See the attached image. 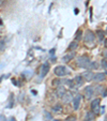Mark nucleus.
<instances>
[{"label": "nucleus", "instance_id": "obj_34", "mask_svg": "<svg viewBox=\"0 0 107 121\" xmlns=\"http://www.w3.org/2000/svg\"><path fill=\"white\" fill-rule=\"evenodd\" d=\"M105 47H107V41H105Z\"/></svg>", "mask_w": 107, "mask_h": 121}, {"label": "nucleus", "instance_id": "obj_8", "mask_svg": "<svg viewBox=\"0 0 107 121\" xmlns=\"http://www.w3.org/2000/svg\"><path fill=\"white\" fill-rule=\"evenodd\" d=\"M62 102L64 103V104H68V103H70L71 101L73 100V94L71 93V92H65L64 93V95L62 96Z\"/></svg>", "mask_w": 107, "mask_h": 121}, {"label": "nucleus", "instance_id": "obj_15", "mask_svg": "<svg viewBox=\"0 0 107 121\" xmlns=\"http://www.w3.org/2000/svg\"><path fill=\"white\" fill-rule=\"evenodd\" d=\"M62 110H63V108H62V106L60 105V104H56V105H55V106H52V108H51V112H56V114L62 112Z\"/></svg>", "mask_w": 107, "mask_h": 121}, {"label": "nucleus", "instance_id": "obj_14", "mask_svg": "<svg viewBox=\"0 0 107 121\" xmlns=\"http://www.w3.org/2000/svg\"><path fill=\"white\" fill-rule=\"evenodd\" d=\"M96 35H98V39L100 43H103V41L105 40V32L103 30H98L96 31Z\"/></svg>", "mask_w": 107, "mask_h": 121}, {"label": "nucleus", "instance_id": "obj_32", "mask_svg": "<svg viewBox=\"0 0 107 121\" xmlns=\"http://www.w3.org/2000/svg\"><path fill=\"white\" fill-rule=\"evenodd\" d=\"M104 57L107 59V50H106V52H104Z\"/></svg>", "mask_w": 107, "mask_h": 121}, {"label": "nucleus", "instance_id": "obj_28", "mask_svg": "<svg viewBox=\"0 0 107 121\" xmlns=\"http://www.w3.org/2000/svg\"><path fill=\"white\" fill-rule=\"evenodd\" d=\"M76 120V117L75 116H68L66 118V121H75Z\"/></svg>", "mask_w": 107, "mask_h": 121}, {"label": "nucleus", "instance_id": "obj_13", "mask_svg": "<svg viewBox=\"0 0 107 121\" xmlns=\"http://www.w3.org/2000/svg\"><path fill=\"white\" fill-rule=\"evenodd\" d=\"M105 79V74L104 73H98V74H94V77H93V80L96 82H103Z\"/></svg>", "mask_w": 107, "mask_h": 121}, {"label": "nucleus", "instance_id": "obj_2", "mask_svg": "<svg viewBox=\"0 0 107 121\" xmlns=\"http://www.w3.org/2000/svg\"><path fill=\"white\" fill-rule=\"evenodd\" d=\"M90 62H91L90 61V58L87 57V56H80V57H78L77 60H76L77 66H79V68H81V69H87Z\"/></svg>", "mask_w": 107, "mask_h": 121}, {"label": "nucleus", "instance_id": "obj_12", "mask_svg": "<svg viewBox=\"0 0 107 121\" xmlns=\"http://www.w3.org/2000/svg\"><path fill=\"white\" fill-rule=\"evenodd\" d=\"M73 80H74V84H75V87H77V88H79L82 85V82H84V78H82V76H76Z\"/></svg>", "mask_w": 107, "mask_h": 121}, {"label": "nucleus", "instance_id": "obj_18", "mask_svg": "<svg viewBox=\"0 0 107 121\" xmlns=\"http://www.w3.org/2000/svg\"><path fill=\"white\" fill-rule=\"evenodd\" d=\"M65 84L68 86V88L71 89H74L75 88V84H74V80L73 79H66L65 80Z\"/></svg>", "mask_w": 107, "mask_h": 121}, {"label": "nucleus", "instance_id": "obj_11", "mask_svg": "<svg viewBox=\"0 0 107 121\" xmlns=\"http://www.w3.org/2000/svg\"><path fill=\"white\" fill-rule=\"evenodd\" d=\"M65 88L63 87V86H61V85H59L57 87V96L58 98H62V96L64 95V93H65Z\"/></svg>", "mask_w": 107, "mask_h": 121}, {"label": "nucleus", "instance_id": "obj_27", "mask_svg": "<svg viewBox=\"0 0 107 121\" xmlns=\"http://www.w3.org/2000/svg\"><path fill=\"white\" fill-rule=\"evenodd\" d=\"M102 66H103V69H105L107 71V60L105 59V60H102Z\"/></svg>", "mask_w": 107, "mask_h": 121}, {"label": "nucleus", "instance_id": "obj_4", "mask_svg": "<svg viewBox=\"0 0 107 121\" xmlns=\"http://www.w3.org/2000/svg\"><path fill=\"white\" fill-rule=\"evenodd\" d=\"M48 72H49V63H47V62H44V63L41 65V69H40L39 77L40 78H44Z\"/></svg>", "mask_w": 107, "mask_h": 121}, {"label": "nucleus", "instance_id": "obj_3", "mask_svg": "<svg viewBox=\"0 0 107 121\" xmlns=\"http://www.w3.org/2000/svg\"><path fill=\"white\" fill-rule=\"evenodd\" d=\"M54 73L58 76V77H62V76H65L70 74V71L68 70V68L64 65H57L54 69Z\"/></svg>", "mask_w": 107, "mask_h": 121}, {"label": "nucleus", "instance_id": "obj_30", "mask_svg": "<svg viewBox=\"0 0 107 121\" xmlns=\"http://www.w3.org/2000/svg\"><path fill=\"white\" fill-rule=\"evenodd\" d=\"M74 13H75V14H78V13H79V10H78L77 8H76V9L74 10Z\"/></svg>", "mask_w": 107, "mask_h": 121}, {"label": "nucleus", "instance_id": "obj_5", "mask_svg": "<svg viewBox=\"0 0 107 121\" xmlns=\"http://www.w3.org/2000/svg\"><path fill=\"white\" fill-rule=\"evenodd\" d=\"M84 93H85V98H86L87 100H90L94 94V88L92 87V86H87V87L85 88Z\"/></svg>", "mask_w": 107, "mask_h": 121}, {"label": "nucleus", "instance_id": "obj_31", "mask_svg": "<svg viewBox=\"0 0 107 121\" xmlns=\"http://www.w3.org/2000/svg\"><path fill=\"white\" fill-rule=\"evenodd\" d=\"M55 54V49H51L50 50V55H54Z\"/></svg>", "mask_w": 107, "mask_h": 121}, {"label": "nucleus", "instance_id": "obj_16", "mask_svg": "<svg viewBox=\"0 0 107 121\" xmlns=\"http://www.w3.org/2000/svg\"><path fill=\"white\" fill-rule=\"evenodd\" d=\"M91 120H94V112L92 110L87 112L86 117H85V121H91Z\"/></svg>", "mask_w": 107, "mask_h": 121}, {"label": "nucleus", "instance_id": "obj_22", "mask_svg": "<svg viewBox=\"0 0 107 121\" xmlns=\"http://www.w3.org/2000/svg\"><path fill=\"white\" fill-rule=\"evenodd\" d=\"M44 116H45V119L46 120H48V121H51L52 120V116H51V114H49L48 112H44Z\"/></svg>", "mask_w": 107, "mask_h": 121}, {"label": "nucleus", "instance_id": "obj_19", "mask_svg": "<svg viewBox=\"0 0 107 121\" xmlns=\"http://www.w3.org/2000/svg\"><path fill=\"white\" fill-rule=\"evenodd\" d=\"M105 89H106V88H105L104 86H98V87H96V89L94 90V91H95L98 94H101V95H102V93L105 91Z\"/></svg>", "mask_w": 107, "mask_h": 121}, {"label": "nucleus", "instance_id": "obj_7", "mask_svg": "<svg viewBox=\"0 0 107 121\" xmlns=\"http://www.w3.org/2000/svg\"><path fill=\"white\" fill-rule=\"evenodd\" d=\"M100 103H101L100 99H95V100L92 101V103H91V109H92V112H93L94 114L100 112V107H101Z\"/></svg>", "mask_w": 107, "mask_h": 121}, {"label": "nucleus", "instance_id": "obj_20", "mask_svg": "<svg viewBox=\"0 0 107 121\" xmlns=\"http://www.w3.org/2000/svg\"><path fill=\"white\" fill-rule=\"evenodd\" d=\"M98 68V65L96 62H90L87 69H88V70H96Z\"/></svg>", "mask_w": 107, "mask_h": 121}, {"label": "nucleus", "instance_id": "obj_21", "mask_svg": "<svg viewBox=\"0 0 107 121\" xmlns=\"http://www.w3.org/2000/svg\"><path fill=\"white\" fill-rule=\"evenodd\" d=\"M81 34H82V31L80 29H78L77 31H76V34H75V39L77 40V42L80 40V38H81Z\"/></svg>", "mask_w": 107, "mask_h": 121}, {"label": "nucleus", "instance_id": "obj_17", "mask_svg": "<svg viewBox=\"0 0 107 121\" xmlns=\"http://www.w3.org/2000/svg\"><path fill=\"white\" fill-rule=\"evenodd\" d=\"M77 46H78V42H76V41L72 42V43L68 45V50H71V52H74L75 49H77Z\"/></svg>", "mask_w": 107, "mask_h": 121}, {"label": "nucleus", "instance_id": "obj_24", "mask_svg": "<svg viewBox=\"0 0 107 121\" xmlns=\"http://www.w3.org/2000/svg\"><path fill=\"white\" fill-rule=\"evenodd\" d=\"M13 104H14V95L13 94H11V95H10V104L8 105V107L11 108L12 106H13Z\"/></svg>", "mask_w": 107, "mask_h": 121}, {"label": "nucleus", "instance_id": "obj_26", "mask_svg": "<svg viewBox=\"0 0 107 121\" xmlns=\"http://www.w3.org/2000/svg\"><path fill=\"white\" fill-rule=\"evenodd\" d=\"M60 79H55L54 80V82H52V86H55V87H58V86H59L60 85Z\"/></svg>", "mask_w": 107, "mask_h": 121}, {"label": "nucleus", "instance_id": "obj_37", "mask_svg": "<svg viewBox=\"0 0 107 121\" xmlns=\"http://www.w3.org/2000/svg\"><path fill=\"white\" fill-rule=\"evenodd\" d=\"M106 60H107V59H106Z\"/></svg>", "mask_w": 107, "mask_h": 121}, {"label": "nucleus", "instance_id": "obj_1", "mask_svg": "<svg viewBox=\"0 0 107 121\" xmlns=\"http://www.w3.org/2000/svg\"><path fill=\"white\" fill-rule=\"evenodd\" d=\"M85 45L88 48H93L95 46V34L91 30L86 31V34H85Z\"/></svg>", "mask_w": 107, "mask_h": 121}, {"label": "nucleus", "instance_id": "obj_6", "mask_svg": "<svg viewBox=\"0 0 107 121\" xmlns=\"http://www.w3.org/2000/svg\"><path fill=\"white\" fill-rule=\"evenodd\" d=\"M72 102H73V108L75 110H77L78 108H79V106H80V102H81V95H80V94H76V95L73 98Z\"/></svg>", "mask_w": 107, "mask_h": 121}, {"label": "nucleus", "instance_id": "obj_33", "mask_svg": "<svg viewBox=\"0 0 107 121\" xmlns=\"http://www.w3.org/2000/svg\"><path fill=\"white\" fill-rule=\"evenodd\" d=\"M9 121H16V120H15V119H14V118H11Z\"/></svg>", "mask_w": 107, "mask_h": 121}, {"label": "nucleus", "instance_id": "obj_36", "mask_svg": "<svg viewBox=\"0 0 107 121\" xmlns=\"http://www.w3.org/2000/svg\"><path fill=\"white\" fill-rule=\"evenodd\" d=\"M106 32H107V29H106Z\"/></svg>", "mask_w": 107, "mask_h": 121}, {"label": "nucleus", "instance_id": "obj_23", "mask_svg": "<svg viewBox=\"0 0 107 121\" xmlns=\"http://www.w3.org/2000/svg\"><path fill=\"white\" fill-rule=\"evenodd\" d=\"M24 75H26V77L27 78H31L32 77V72L31 71H27V70H26V71H24Z\"/></svg>", "mask_w": 107, "mask_h": 121}, {"label": "nucleus", "instance_id": "obj_35", "mask_svg": "<svg viewBox=\"0 0 107 121\" xmlns=\"http://www.w3.org/2000/svg\"><path fill=\"white\" fill-rule=\"evenodd\" d=\"M1 24H2V22H1V18H0V25H1Z\"/></svg>", "mask_w": 107, "mask_h": 121}, {"label": "nucleus", "instance_id": "obj_9", "mask_svg": "<svg viewBox=\"0 0 107 121\" xmlns=\"http://www.w3.org/2000/svg\"><path fill=\"white\" fill-rule=\"evenodd\" d=\"M82 78H84V79H86L87 82H90V80H93V77H94V74L92 73L91 71H90V70H89V71H86L85 72L84 74H82Z\"/></svg>", "mask_w": 107, "mask_h": 121}, {"label": "nucleus", "instance_id": "obj_10", "mask_svg": "<svg viewBox=\"0 0 107 121\" xmlns=\"http://www.w3.org/2000/svg\"><path fill=\"white\" fill-rule=\"evenodd\" d=\"M74 57H75V52H70V53H68L66 55H64L63 57H62V61L68 62V61H71V60L73 59Z\"/></svg>", "mask_w": 107, "mask_h": 121}, {"label": "nucleus", "instance_id": "obj_25", "mask_svg": "<svg viewBox=\"0 0 107 121\" xmlns=\"http://www.w3.org/2000/svg\"><path fill=\"white\" fill-rule=\"evenodd\" d=\"M5 49V43L4 41H0V52H3Z\"/></svg>", "mask_w": 107, "mask_h": 121}, {"label": "nucleus", "instance_id": "obj_29", "mask_svg": "<svg viewBox=\"0 0 107 121\" xmlns=\"http://www.w3.org/2000/svg\"><path fill=\"white\" fill-rule=\"evenodd\" d=\"M100 112V115H103V114H104V112H105V107H104V106L100 107V112Z\"/></svg>", "mask_w": 107, "mask_h": 121}]
</instances>
